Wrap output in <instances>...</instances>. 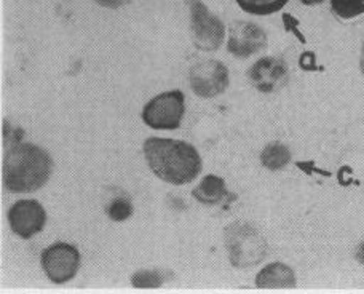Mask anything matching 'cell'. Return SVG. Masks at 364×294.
<instances>
[{"label":"cell","instance_id":"obj_20","mask_svg":"<svg viewBox=\"0 0 364 294\" xmlns=\"http://www.w3.org/2000/svg\"><path fill=\"white\" fill-rule=\"evenodd\" d=\"M356 259H358L361 264H364V241H361L358 250H356Z\"/></svg>","mask_w":364,"mask_h":294},{"label":"cell","instance_id":"obj_7","mask_svg":"<svg viewBox=\"0 0 364 294\" xmlns=\"http://www.w3.org/2000/svg\"><path fill=\"white\" fill-rule=\"evenodd\" d=\"M188 82L195 95L211 100L225 93L230 82L229 69L218 60H203L188 70Z\"/></svg>","mask_w":364,"mask_h":294},{"label":"cell","instance_id":"obj_17","mask_svg":"<svg viewBox=\"0 0 364 294\" xmlns=\"http://www.w3.org/2000/svg\"><path fill=\"white\" fill-rule=\"evenodd\" d=\"M331 10L342 19L358 18L364 13V0H331Z\"/></svg>","mask_w":364,"mask_h":294},{"label":"cell","instance_id":"obj_19","mask_svg":"<svg viewBox=\"0 0 364 294\" xmlns=\"http://www.w3.org/2000/svg\"><path fill=\"white\" fill-rule=\"evenodd\" d=\"M95 2H96L97 5L104 6V9H112V10H115V9H120V6H125V5H128V4H132L133 0H95Z\"/></svg>","mask_w":364,"mask_h":294},{"label":"cell","instance_id":"obj_4","mask_svg":"<svg viewBox=\"0 0 364 294\" xmlns=\"http://www.w3.org/2000/svg\"><path fill=\"white\" fill-rule=\"evenodd\" d=\"M186 114V96L181 90L160 93L142 109V122L152 130H178Z\"/></svg>","mask_w":364,"mask_h":294},{"label":"cell","instance_id":"obj_3","mask_svg":"<svg viewBox=\"0 0 364 294\" xmlns=\"http://www.w3.org/2000/svg\"><path fill=\"white\" fill-rule=\"evenodd\" d=\"M224 240L230 264L240 271L252 269L267 258V240L248 222H233L227 226Z\"/></svg>","mask_w":364,"mask_h":294},{"label":"cell","instance_id":"obj_5","mask_svg":"<svg viewBox=\"0 0 364 294\" xmlns=\"http://www.w3.org/2000/svg\"><path fill=\"white\" fill-rule=\"evenodd\" d=\"M187 5L191 11V34L195 48L206 53L216 51L224 42V23L213 15L201 0H187Z\"/></svg>","mask_w":364,"mask_h":294},{"label":"cell","instance_id":"obj_22","mask_svg":"<svg viewBox=\"0 0 364 294\" xmlns=\"http://www.w3.org/2000/svg\"><path fill=\"white\" fill-rule=\"evenodd\" d=\"M304 5H318V4H323L324 0H301Z\"/></svg>","mask_w":364,"mask_h":294},{"label":"cell","instance_id":"obj_18","mask_svg":"<svg viewBox=\"0 0 364 294\" xmlns=\"http://www.w3.org/2000/svg\"><path fill=\"white\" fill-rule=\"evenodd\" d=\"M283 23H284V29L286 31L292 32V34H294L302 43L307 42V41H305V37H304V34L301 32V29H299V21H297L294 16L286 15V13H284V15H283Z\"/></svg>","mask_w":364,"mask_h":294},{"label":"cell","instance_id":"obj_14","mask_svg":"<svg viewBox=\"0 0 364 294\" xmlns=\"http://www.w3.org/2000/svg\"><path fill=\"white\" fill-rule=\"evenodd\" d=\"M289 0H237L243 11L255 16H269L283 9Z\"/></svg>","mask_w":364,"mask_h":294},{"label":"cell","instance_id":"obj_10","mask_svg":"<svg viewBox=\"0 0 364 294\" xmlns=\"http://www.w3.org/2000/svg\"><path fill=\"white\" fill-rule=\"evenodd\" d=\"M9 222L13 233L29 240L41 233L47 224V211L37 200H19L9 210Z\"/></svg>","mask_w":364,"mask_h":294},{"label":"cell","instance_id":"obj_16","mask_svg":"<svg viewBox=\"0 0 364 294\" xmlns=\"http://www.w3.org/2000/svg\"><path fill=\"white\" fill-rule=\"evenodd\" d=\"M171 273L159 269L151 271H139L132 277V285L136 288H159V286L166 282V278H170Z\"/></svg>","mask_w":364,"mask_h":294},{"label":"cell","instance_id":"obj_9","mask_svg":"<svg viewBox=\"0 0 364 294\" xmlns=\"http://www.w3.org/2000/svg\"><path fill=\"white\" fill-rule=\"evenodd\" d=\"M252 87L261 93H275L289 80V66L283 58L264 56L257 60L248 70Z\"/></svg>","mask_w":364,"mask_h":294},{"label":"cell","instance_id":"obj_8","mask_svg":"<svg viewBox=\"0 0 364 294\" xmlns=\"http://www.w3.org/2000/svg\"><path fill=\"white\" fill-rule=\"evenodd\" d=\"M267 32L261 26L251 21H233L229 28V41H227V50L237 58H250L262 51L267 47Z\"/></svg>","mask_w":364,"mask_h":294},{"label":"cell","instance_id":"obj_13","mask_svg":"<svg viewBox=\"0 0 364 294\" xmlns=\"http://www.w3.org/2000/svg\"><path fill=\"white\" fill-rule=\"evenodd\" d=\"M291 150L288 146L282 145V142H270L269 146H265L261 154L262 165L270 169V172H278L283 169L291 162Z\"/></svg>","mask_w":364,"mask_h":294},{"label":"cell","instance_id":"obj_1","mask_svg":"<svg viewBox=\"0 0 364 294\" xmlns=\"http://www.w3.org/2000/svg\"><path fill=\"white\" fill-rule=\"evenodd\" d=\"M144 157L157 178L174 186H184L197 179L203 168L198 150L179 140L147 138Z\"/></svg>","mask_w":364,"mask_h":294},{"label":"cell","instance_id":"obj_2","mask_svg":"<svg viewBox=\"0 0 364 294\" xmlns=\"http://www.w3.org/2000/svg\"><path fill=\"white\" fill-rule=\"evenodd\" d=\"M53 160L47 150L31 142H19L4 157V186L11 194L36 192L47 184Z\"/></svg>","mask_w":364,"mask_h":294},{"label":"cell","instance_id":"obj_15","mask_svg":"<svg viewBox=\"0 0 364 294\" xmlns=\"http://www.w3.org/2000/svg\"><path fill=\"white\" fill-rule=\"evenodd\" d=\"M106 213L109 219H112L115 222H123L132 218L133 214V205H132V200L127 194H120V195H115V197L110 199V201L106 206Z\"/></svg>","mask_w":364,"mask_h":294},{"label":"cell","instance_id":"obj_12","mask_svg":"<svg viewBox=\"0 0 364 294\" xmlns=\"http://www.w3.org/2000/svg\"><path fill=\"white\" fill-rule=\"evenodd\" d=\"M296 273L283 263H272L257 273V288H296Z\"/></svg>","mask_w":364,"mask_h":294},{"label":"cell","instance_id":"obj_11","mask_svg":"<svg viewBox=\"0 0 364 294\" xmlns=\"http://www.w3.org/2000/svg\"><path fill=\"white\" fill-rule=\"evenodd\" d=\"M192 195L205 206H218L220 204H229L237 197L227 189L225 181L218 174H208L200 181V184L193 189Z\"/></svg>","mask_w":364,"mask_h":294},{"label":"cell","instance_id":"obj_21","mask_svg":"<svg viewBox=\"0 0 364 294\" xmlns=\"http://www.w3.org/2000/svg\"><path fill=\"white\" fill-rule=\"evenodd\" d=\"M360 69L364 75V42H363V47H361V55H360Z\"/></svg>","mask_w":364,"mask_h":294},{"label":"cell","instance_id":"obj_6","mask_svg":"<svg viewBox=\"0 0 364 294\" xmlns=\"http://www.w3.org/2000/svg\"><path fill=\"white\" fill-rule=\"evenodd\" d=\"M80 263L82 258L79 250L66 241H58V243L48 246L47 250H43L41 258L45 275L56 285L70 282L79 272Z\"/></svg>","mask_w":364,"mask_h":294}]
</instances>
